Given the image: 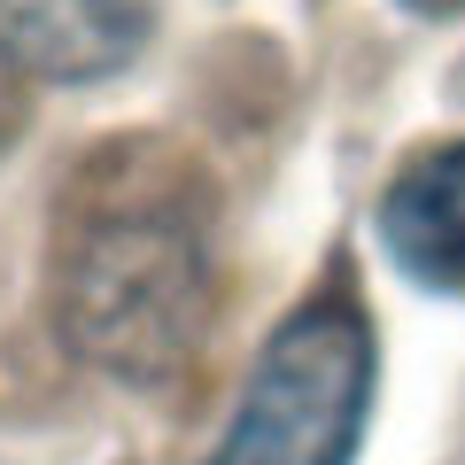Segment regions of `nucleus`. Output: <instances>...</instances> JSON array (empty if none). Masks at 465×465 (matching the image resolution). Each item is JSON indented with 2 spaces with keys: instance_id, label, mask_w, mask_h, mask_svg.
Here are the masks:
<instances>
[{
  "instance_id": "f257e3e1",
  "label": "nucleus",
  "mask_w": 465,
  "mask_h": 465,
  "mask_svg": "<svg viewBox=\"0 0 465 465\" xmlns=\"http://www.w3.org/2000/svg\"><path fill=\"white\" fill-rule=\"evenodd\" d=\"M54 326L94 372L155 388L186 372L217 302V202L171 140H109L63 186L47 241Z\"/></svg>"
},
{
  "instance_id": "f03ea898",
  "label": "nucleus",
  "mask_w": 465,
  "mask_h": 465,
  "mask_svg": "<svg viewBox=\"0 0 465 465\" xmlns=\"http://www.w3.org/2000/svg\"><path fill=\"white\" fill-rule=\"evenodd\" d=\"M381 349L349 287H318L272 326L225 434L202 465H357Z\"/></svg>"
},
{
  "instance_id": "7ed1b4c3",
  "label": "nucleus",
  "mask_w": 465,
  "mask_h": 465,
  "mask_svg": "<svg viewBox=\"0 0 465 465\" xmlns=\"http://www.w3.org/2000/svg\"><path fill=\"white\" fill-rule=\"evenodd\" d=\"M155 0H0V70L32 85H101L133 70Z\"/></svg>"
},
{
  "instance_id": "20e7f679",
  "label": "nucleus",
  "mask_w": 465,
  "mask_h": 465,
  "mask_svg": "<svg viewBox=\"0 0 465 465\" xmlns=\"http://www.w3.org/2000/svg\"><path fill=\"white\" fill-rule=\"evenodd\" d=\"M388 264L427 295H465V140L411 155L372 210Z\"/></svg>"
},
{
  "instance_id": "39448f33",
  "label": "nucleus",
  "mask_w": 465,
  "mask_h": 465,
  "mask_svg": "<svg viewBox=\"0 0 465 465\" xmlns=\"http://www.w3.org/2000/svg\"><path fill=\"white\" fill-rule=\"evenodd\" d=\"M411 16H427V24H450V16H465V0H403Z\"/></svg>"
}]
</instances>
